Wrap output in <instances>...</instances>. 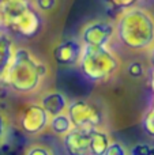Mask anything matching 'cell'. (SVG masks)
Returning a JSON list of instances; mask_svg holds the SVG:
<instances>
[{
  "instance_id": "19",
  "label": "cell",
  "mask_w": 154,
  "mask_h": 155,
  "mask_svg": "<svg viewBox=\"0 0 154 155\" xmlns=\"http://www.w3.org/2000/svg\"><path fill=\"white\" fill-rule=\"evenodd\" d=\"M23 155H53V154H52V151L49 150L48 147H45V146L34 144V146L27 148L26 153Z\"/></svg>"
},
{
  "instance_id": "12",
  "label": "cell",
  "mask_w": 154,
  "mask_h": 155,
  "mask_svg": "<svg viewBox=\"0 0 154 155\" xmlns=\"http://www.w3.org/2000/svg\"><path fill=\"white\" fill-rule=\"evenodd\" d=\"M111 137L100 128H92L90 131V155H104L111 143Z\"/></svg>"
},
{
  "instance_id": "22",
  "label": "cell",
  "mask_w": 154,
  "mask_h": 155,
  "mask_svg": "<svg viewBox=\"0 0 154 155\" xmlns=\"http://www.w3.org/2000/svg\"><path fill=\"white\" fill-rule=\"evenodd\" d=\"M149 51H150V64H152L153 71H154V45L149 49Z\"/></svg>"
},
{
  "instance_id": "1",
  "label": "cell",
  "mask_w": 154,
  "mask_h": 155,
  "mask_svg": "<svg viewBox=\"0 0 154 155\" xmlns=\"http://www.w3.org/2000/svg\"><path fill=\"white\" fill-rule=\"evenodd\" d=\"M49 70L29 49L15 48L2 79V84L19 94H32L40 87Z\"/></svg>"
},
{
  "instance_id": "14",
  "label": "cell",
  "mask_w": 154,
  "mask_h": 155,
  "mask_svg": "<svg viewBox=\"0 0 154 155\" xmlns=\"http://www.w3.org/2000/svg\"><path fill=\"white\" fill-rule=\"evenodd\" d=\"M142 127H143L145 132H146L150 137L154 139V107H152V109L145 114L143 121H142Z\"/></svg>"
},
{
  "instance_id": "5",
  "label": "cell",
  "mask_w": 154,
  "mask_h": 155,
  "mask_svg": "<svg viewBox=\"0 0 154 155\" xmlns=\"http://www.w3.org/2000/svg\"><path fill=\"white\" fill-rule=\"evenodd\" d=\"M67 116L74 128H100L104 123L102 110L87 99H75L68 104Z\"/></svg>"
},
{
  "instance_id": "20",
  "label": "cell",
  "mask_w": 154,
  "mask_h": 155,
  "mask_svg": "<svg viewBox=\"0 0 154 155\" xmlns=\"http://www.w3.org/2000/svg\"><path fill=\"white\" fill-rule=\"evenodd\" d=\"M57 0H34V5L38 11L41 12H46V11H51L52 8L56 5Z\"/></svg>"
},
{
  "instance_id": "11",
  "label": "cell",
  "mask_w": 154,
  "mask_h": 155,
  "mask_svg": "<svg viewBox=\"0 0 154 155\" xmlns=\"http://www.w3.org/2000/svg\"><path fill=\"white\" fill-rule=\"evenodd\" d=\"M14 51H15V48H14L12 40L2 29L0 30V83H2L3 75H4L5 70H7L11 59H12Z\"/></svg>"
},
{
  "instance_id": "6",
  "label": "cell",
  "mask_w": 154,
  "mask_h": 155,
  "mask_svg": "<svg viewBox=\"0 0 154 155\" xmlns=\"http://www.w3.org/2000/svg\"><path fill=\"white\" fill-rule=\"evenodd\" d=\"M49 114L40 104H30L23 107L19 116V125L26 135H38L48 127Z\"/></svg>"
},
{
  "instance_id": "24",
  "label": "cell",
  "mask_w": 154,
  "mask_h": 155,
  "mask_svg": "<svg viewBox=\"0 0 154 155\" xmlns=\"http://www.w3.org/2000/svg\"><path fill=\"white\" fill-rule=\"evenodd\" d=\"M0 2H2V0H0Z\"/></svg>"
},
{
  "instance_id": "4",
  "label": "cell",
  "mask_w": 154,
  "mask_h": 155,
  "mask_svg": "<svg viewBox=\"0 0 154 155\" xmlns=\"http://www.w3.org/2000/svg\"><path fill=\"white\" fill-rule=\"evenodd\" d=\"M78 65L86 79L105 82L117 74L120 60L108 46H83Z\"/></svg>"
},
{
  "instance_id": "15",
  "label": "cell",
  "mask_w": 154,
  "mask_h": 155,
  "mask_svg": "<svg viewBox=\"0 0 154 155\" xmlns=\"http://www.w3.org/2000/svg\"><path fill=\"white\" fill-rule=\"evenodd\" d=\"M130 155H154V146L147 143H139L131 147Z\"/></svg>"
},
{
  "instance_id": "13",
  "label": "cell",
  "mask_w": 154,
  "mask_h": 155,
  "mask_svg": "<svg viewBox=\"0 0 154 155\" xmlns=\"http://www.w3.org/2000/svg\"><path fill=\"white\" fill-rule=\"evenodd\" d=\"M48 127L51 128V131L53 132L55 135H59V136H64L67 132H70L71 129L74 128L70 118H68V116H67V113H63V114L51 117Z\"/></svg>"
},
{
  "instance_id": "17",
  "label": "cell",
  "mask_w": 154,
  "mask_h": 155,
  "mask_svg": "<svg viewBox=\"0 0 154 155\" xmlns=\"http://www.w3.org/2000/svg\"><path fill=\"white\" fill-rule=\"evenodd\" d=\"M104 155H128L126 147L119 142H111Z\"/></svg>"
},
{
  "instance_id": "2",
  "label": "cell",
  "mask_w": 154,
  "mask_h": 155,
  "mask_svg": "<svg viewBox=\"0 0 154 155\" xmlns=\"http://www.w3.org/2000/svg\"><path fill=\"white\" fill-rule=\"evenodd\" d=\"M115 33L126 48L147 51L154 45V16L141 7L127 8L117 18Z\"/></svg>"
},
{
  "instance_id": "9",
  "label": "cell",
  "mask_w": 154,
  "mask_h": 155,
  "mask_svg": "<svg viewBox=\"0 0 154 155\" xmlns=\"http://www.w3.org/2000/svg\"><path fill=\"white\" fill-rule=\"evenodd\" d=\"M83 45L76 40H64L59 42L53 49V59L59 65L78 64L82 54Z\"/></svg>"
},
{
  "instance_id": "21",
  "label": "cell",
  "mask_w": 154,
  "mask_h": 155,
  "mask_svg": "<svg viewBox=\"0 0 154 155\" xmlns=\"http://www.w3.org/2000/svg\"><path fill=\"white\" fill-rule=\"evenodd\" d=\"M8 128H7V121H5V117L4 114L2 113V110H0V143L4 140V137L7 136L8 134Z\"/></svg>"
},
{
  "instance_id": "10",
  "label": "cell",
  "mask_w": 154,
  "mask_h": 155,
  "mask_svg": "<svg viewBox=\"0 0 154 155\" xmlns=\"http://www.w3.org/2000/svg\"><path fill=\"white\" fill-rule=\"evenodd\" d=\"M40 105L49 114V117H55V116L63 114L67 112L68 101L67 97L60 91H51V93H46L45 95L41 97Z\"/></svg>"
},
{
  "instance_id": "3",
  "label": "cell",
  "mask_w": 154,
  "mask_h": 155,
  "mask_svg": "<svg viewBox=\"0 0 154 155\" xmlns=\"http://www.w3.org/2000/svg\"><path fill=\"white\" fill-rule=\"evenodd\" d=\"M0 26L23 38H34L42 27V16L32 0H2Z\"/></svg>"
},
{
  "instance_id": "23",
  "label": "cell",
  "mask_w": 154,
  "mask_h": 155,
  "mask_svg": "<svg viewBox=\"0 0 154 155\" xmlns=\"http://www.w3.org/2000/svg\"><path fill=\"white\" fill-rule=\"evenodd\" d=\"M0 30H2V26H0Z\"/></svg>"
},
{
  "instance_id": "16",
  "label": "cell",
  "mask_w": 154,
  "mask_h": 155,
  "mask_svg": "<svg viewBox=\"0 0 154 155\" xmlns=\"http://www.w3.org/2000/svg\"><path fill=\"white\" fill-rule=\"evenodd\" d=\"M127 74L134 79H138V78H142L145 75V67L142 63L139 61H132L128 64L127 67Z\"/></svg>"
},
{
  "instance_id": "8",
  "label": "cell",
  "mask_w": 154,
  "mask_h": 155,
  "mask_svg": "<svg viewBox=\"0 0 154 155\" xmlns=\"http://www.w3.org/2000/svg\"><path fill=\"white\" fill-rule=\"evenodd\" d=\"M92 128H72L64 135L63 144L68 155H90Z\"/></svg>"
},
{
  "instance_id": "18",
  "label": "cell",
  "mask_w": 154,
  "mask_h": 155,
  "mask_svg": "<svg viewBox=\"0 0 154 155\" xmlns=\"http://www.w3.org/2000/svg\"><path fill=\"white\" fill-rule=\"evenodd\" d=\"M106 3L112 5L113 8H120V10H127V8L135 7V4L139 0H105Z\"/></svg>"
},
{
  "instance_id": "7",
  "label": "cell",
  "mask_w": 154,
  "mask_h": 155,
  "mask_svg": "<svg viewBox=\"0 0 154 155\" xmlns=\"http://www.w3.org/2000/svg\"><path fill=\"white\" fill-rule=\"evenodd\" d=\"M115 35V26L105 21H94L87 23L82 30L83 46H108Z\"/></svg>"
}]
</instances>
